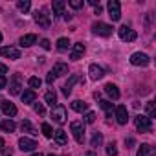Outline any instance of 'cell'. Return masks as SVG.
Returning <instances> with one entry per match:
<instances>
[{
    "mask_svg": "<svg viewBox=\"0 0 156 156\" xmlns=\"http://www.w3.org/2000/svg\"><path fill=\"white\" fill-rule=\"evenodd\" d=\"M70 130H72V134H73L77 143H83V140H85V123L83 121H79V119L72 121L70 123Z\"/></svg>",
    "mask_w": 156,
    "mask_h": 156,
    "instance_id": "1",
    "label": "cell"
},
{
    "mask_svg": "<svg viewBox=\"0 0 156 156\" xmlns=\"http://www.w3.org/2000/svg\"><path fill=\"white\" fill-rule=\"evenodd\" d=\"M51 119H53L55 123H59V125H62V123H66V119H68V114H66V108H64L62 105H55V107L51 108Z\"/></svg>",
    "mask_w": 156,
    "mask_h": 156,
    "instance_id": "2",
    "label": "cell"
},
{
    "mask_svg": "<svg viewBox=\"0 0 156 156\" xmlns=\"http://www.w3.org/2000/svg\"><path fill=\"white\" fill-rule=\"evenodd\" d=\"M92 31L96 35H101V37H110L112 35V26L105 24V22H94L92 24Z\"/></svg>",
    "mask_w": 156,
    "mask_h": 156,
    "instance_id": "3",
    "label": "cell"
},
{
    "mask_svg": "<svg viewBox=\"0 0 156 156\" xmlns=\"http://www.w3.org/2000/svg\"><path fill=\"white\" fill-rule=\"evenodd\" d=\"M134 123H136V129L140 132H151L152 130V123H151V119L147 116H136Z\"/></svg>",
    "mask_w": 156,
    "mask_h": 156,
    "instance_id": "4",
    "label": "cell"
},
{
    "mask_svg": "<svg viewBox=\"0 0 156 156\" xmlns=\"http://www.w3.org/2000/svg\"><path fill=\"white\" fill-rule=\"evenodd\" d=\"M108 17L112 19V22L121 19V4L118 2V0H110L108 2Z\"/></svg>",
    "mask_w": 156,
    "mask_h": 156,
    "instance_id": "5",
    "label": "cell"
},
{
    "mask_svg": "<svg viewBox=\"0 0 156 156\" xmlns=\"http://www.w3.org/2000/svg\"><path fill=\"white\" fill-rule=\"evenodd\" d=\"M20 88H22V75L20 73H15L9 81V94L11 96H19L20 94Z\"/></svg>",
    "mask_w": 156,
    "mask_h": 156,
    "instance_id": "6",
    "label": "cell"
},
{
    "mask_svg": "<svg viewBox=\"0 0 156 156\" xmlns=\"http://www.w3.org/2000/svg\"><path fill=\"white\" fill-rule=\"evenodd\" d=\"M130 62H132L134 66H149V62H151V57H149L147 53L136 51V53H132V55H130Z\"/></svg>",
    "mask_w": 156,
    "mask_h": 156,
    "instance_id": "7",
    "label": "cell"
},
{
    "mask_svg": "<svg viewBox=\"0 0 156 156\" xmlns=\"http://www.w3.org/2000/svg\"><path fill=\"white\" fill-rule=\"evenodd\" d=\"M0 55L8 57L11 61H17V59H20V50L15 46H4V48H0Z\"/></svg>",
    "mask_w": 156,
    "mask_h": 156,
    "instance_id": "8",
    "label": "cell"
},
{
    "mask_svg": "<svg viewBox=\"0 0 156 156\" xmlns=\"http://www.w3.org/2000/svg\"><path fill=\"white\" fill-rule=\"evenodd\" d=\"M33 19H35V22H37V24H39L42 30H48V28H50V24H51V19H50V15H46L44 11H35Z\"/></svg>",
    "mask_w": 156,
    "mask_h": 156,
    "instance_id": "9",
    "label": "cell"
},
{
    "mask_svg": "<svg viewBox=\"0 0 156 156\" xmlns=\"http://www.w3.org/2000/svg\"><path fill=\"white\" fill-rule=\"evenodd\" d=\"M118 35H119V39L121 41H127V42H132V41H136V31L134 30H130L129 26H121L119 30H118Z\"/></svg>",
    "mask_w": 156,
    "mask_h": 156,
    "instance_id": "10",
    "label": "cell"
},
{
    "mask_svg": "<svg viewBox=\"0 0 156 156\" xmlns=\"http://www.w3.org/2000/svg\"><path fill=\"white\" fill-rule=\"evenodd\" d=\"M114 116H116V121H118L119 125H127V121H129V110H127V107L119 105V107L114 110Z\"/></svg>",
    "mask_w": 156,
    "mask_h": 156,
    "instance_id": "11",
    "label": "cell"
},
{
    "mask_svg": "<svg viewBox=\"0 0 156 156\" xmlns=\"http://www.w3.org/2000/svg\"><path fill=\"white\" fill-rule=\"evenodd\" d=\"M35 147H37V141L31 140V138L22 136V138L19 140V149H20V151H26V152H28V151H33Z\"/></svg>",
    "mask_w": 156,
    "mask_h": 156,
    "instance_id": "12",
    "label": "cell"
},
{
    "mask_svg": "<svg viewBox=\"0 0 156 156\" xmlns=\"http://www.w3.org/2000/svg\"><path fill=\"white\" fill-rule=\"evenodd\" d=\"M85 53V44L83 42H75L73 48H72V53H70V59L72 61H79Z\"/></svg>",
    "mask_w": 156,
    "mask_h": 156,
    "instance_id": "13",
    "label": "cell"
},
{
    "mask_svg": "<svg viewBox=\"0 0 156 156\" xmlns=\"http://www.w3.org/2000/svg\"><path fill=\"white\" fill-rule=\"evenodd\" d=\"M88 73H90V79H94V81L101 79V77L105 75L103 68H101V66H98V64H90V68H88Z\"/></svg>",
    "mask_w": 156,
    "mask_h": 156,
    "instance_id": "14",
    "label": "cell"
},
{
    "mask_svg": "<svg viewBox=\"0 0 156 156\" xmlns=\"http://www.w3.org/2000/svg\"><path fill=\"white\" fill-rule=\"evenodd\" d=\"M2 112L8 116V118H13V116H17V107L11 103V101H2Z\"/></svg>",
    "mask_w": 156,
    "mask_h": 156,
    "instance_id": "15",
    "label": "cell"
},
{
    "mask_svg": "<svg viewBox=\"0 0 156 156\" xmlns=\"http://www.w3.org/2000/svg\"><path fill=\"white\" fill-rule=\"evenodd\" d=\"M53 140H55V143H57V145H61V147L68 143V136H66V132H64L62 129H59V130H55V132H53Z\"/></svg>",
    "mask_w": 156,
    "mask_h": 156,
    "instance_id": "16",
    "label": "cell"
},
{
    "mask_svg": "<svg viewBox=\"0 0 156 156\" xmlns=\"http://www.w3.org/2000/svg\"><path fill=\"white\" fill-rule=\"evenodd\" d=\"M35 99H37L35 90H24L22 92V103L24 105H31V103H35Z\"/></svg>",
    "mask_w": 156,
    "mask_h": 156,
    "instance_id": "17",
    "label": "cell"
},
{
    "mask_svg": "<svg viewBox=\"0 0 156 156\" xmlns=\"http://www.w3.org/2000/svg\"><path fill=\"white\" fill-rule=\"evenodd\" d=\"M37 42V35L35 33H28V35H24V37H20V46H33Z\"/></svg>",
    "mask_w": 156,
    "mask_h": 156,
    "instance_id": "18",
    "label": "cell"
},
{
    "mask_svg": "<svg viewBox=\"0 0 156 156\" xmlns=\"http://www.w3.org/2000/svg\"><path fill=\"white\" fill-rule=\"evenodd\" d=\"M51 73H53L55 77H59V75H66V73H68V64H64V62H57V64L53 66Z\"/></svg>",
    "mask_w": 156,
    "mask_h": 156,
    "instance_id": "19",
    "label": "cell"
},
{
    "mask_svg": "<svg viewBox=\"0 0 156 156\" xmlns=\"http://www.w3.org/2000/svg\"><path fill=\"white\" fill-rule=\"evenodd\" d=\"M105 92H107L108 98H112V99H119V90H118L116 85H112V83L105 85Z\"/></svg>",
    "mask_w": 156,
    "mask_h": 156,
    "instance_id": "20",
    "label": "cell"
},
{
    "mask_svg": "<svg viewBox=\"0 0 156 156\" xmlns=\"http://www.w3.org/2000/svg\"><path fill=\"white\" fill-rule=\"evenodd\" d=\"M136 156H154V147H151L149 143H143L138 149V154Z\"/></svg>",
    "mask_w": 156,
    "mask_h": 156,
    "instance_id": "21",
    "label": "cell"
},
{
    "mask_svg": "<svg viewBox=\"0 0 156 156\" xmlns=\"http://www.w3.org/2000/svg\"><path fill=\"white\" fill-rule=\"evenodd\" d=\"M72 110H75V112H87V108H88V105L85 103V101H81V99H75V101H72Z\"/></svg>",
    "mask_w": 156,
    "mask_h": 156,
    "instance_id": "22",
    "label": "cell"
},
{
    "mask_svg": "<svg viewBox=\"0 0 156 156\" xmlns=\"http://www.w3.org/2000/svg\"><path fill=\"white\" fill-rule=\"evenodd\" d=\"M64 2L62 0H55V2L51 4V8H53V13L57 15V17H61V15H64Z\"/></svg>",
    "mask_w": 156,
    "mask_h": 156,
    "instance_id": "23",
    "label": "cell"
},
{
    "mask_svg": "<svg viewBox=\"0 0 156 156\" xmlns=\"http://www.w3.org/2000/svg\"><path fill=\"white\" fill-rule=\"evenodd\" d=\"M15 127H17V125H15V121H13V119H4L2 123H0V129H2L4 132H13V130H15Z\"/></svg>",
    "mask_w": 156,
    "mask_h": 156,
    "instance_id": "24",
    "label": "cell"
},
{
    "mask_svg": "<svg viewBox=\"0 0 156 156\" xmlns=\"http://www.w3.org/2000/svg\"><path fill=\"white\" fill-rule=\"evenodd\" d=\"M99 105H101V108L105 110V114H107V118H112V114H114V107H112V103L110 101H99Z\"/></svg>",
    "mask_w": 156,
    "mask_h": 156,
    "instance_id": "25",
    "label": "cell"
},
{
    "mask_svg": "<svg viewBox=\"0 0 156 156\" xmlns=\"http://www.w3.org/2000/svg\"><path fill=\"white\" fill-rule=\"evenodd\" d=\"M44 101H46L48 105L55 107V105H57V94H55L53 90H48V92H46V96H44Z\"/></svg>",
    "mask_w": 156,
    "mask_h": 156,
    "instance_id": "26",
    "label": "cell"
},
{
    "mask_svg": "<svg viewBox=\"0 0 156 156\" xmlns=\"http://www.w3.org/2000/svg\"><path fill=\"white\" fill-rule=\"evenodd\" d=\"M145 112H147V118H149V119L156 118V105H154V101H149V103L145 105Z\"/></svg>",
    "mask_w": 156,
    "mask_h": 156,
    "instance_id": "27",
    "label": "cell"
},
{
    "mask_svg": "<svg viewBox=\"0 0 156 156\" xmlns=\"http://www.w3.org/2000/svg\"><path fill=\"white\" fill-rule=\"evenodd\" d=\"M20 129H22V132H28V134H31V136H35V134H37V130L33 129V125H31L28 119H24V121L20 123Z\"/></svg>",
    "mask_w": 156,
    "mask_h": 156,
    "instance_id": "28",
    "label": "cell"
},
{
    "mask_svg": "<svg viewBox=\"0 0 156 156\" xmlns=\"http://www.w3.org/2000/svg\"><path fill=\"white\" fill-rule=\"evenodd\" d=\"M101 143H103V134H101V132H96V134L92 136V140H90V145H92V147H99Z\"/></svg>",
    "mask_w": 156,
    "mask_h": 156,
    "instance_id": "29",
    "label": "cell"
},
{
    "mask_svg": "<svg viewBox=\"0 0 156 156\" xmlns=\"http://www.w3.org/2000/svg\"><path fill=\"white\" fill-rule=\"evenodd\" d=\"M17 8H19L22 13H26V11H30L31 4H30V0H19V2H17Z\"/></svg>",
    "mask_w": 156,
    "mask_h": 156,
    "instance_id": "30",
    "label": "cell"
},
{
    "mask_svg": "<svg viewBox=\"0 0 156 156\" xmlns=\"http://www.w3.org/2000/svg\"><path fill=\"white\" fill-rule=\"evenodd\" d=\"M107 154L108 156H118V145H116V141H110L107 145Z\"/></svg>",
    "mask_w": 156,
    "mask_h": 156,
    "instance_id": "31",
    "label": "cell"
},
{
    "mask_svg": "<svg viewBox=\"0 0 156 156\" xmlns=\"http://www.w3.org/2000/svg\"><path fill=\"white\" fill-rule=\"evenodd\" d=\"M41 130H42V134H44L46 138H53V130H51V127H50L48 123H42V125H41Z\"/></svg>",
    "mask_w": 156,
    "mask_h": 156,
    "instance_id": "32",
    "label": "cell"
},
{
    "mask_svg": "<svg viewBox=\"0 0 156 156\" xmlns=\"http://www.w3.org/2000/svg\"><path fill=\"white\" fill-rule=\"evenodd\" d=\"M68 46H70V41H68L66 37H61V39L57 41V48H59V50H66Z\"/></svg>",
    "mask_w": 156,
    "mask_h": 156,
    "instance_id": "33",
    "label": "cell"
},
{
    "mask_svg": "<svg viewBox=\"0 0 156 156\" xmlns=\"http://www.w3.org/2000/svg\"><path fill=\"white\" fill-rule=\"evenodd\" d=\"M28 85H30L31 88H39V87L42 85V81L39 79V77H30V79H28Z\"/></svg>",
    "mask_w": 156,
    "mask_h": 156,
    "instance_id": "34",
    "label": "cell"
},
{
    "mask_svg": "<svg viewBox=\"0 0 156 156\" xmlns=\"http://www.w3.org/2000/svg\"><path fill=\"white\" fill-rule=\"evenodd\" d=\"M70 8H73V9L83 8V0H70Z\"/></svg>",
    "mask_w": 156,
    "mask_h": 156,
    "instance_id": "35",
    "label": "cell"
},
{
    "mask_svg": "<svg viewBox=\"0 0 156 156\" xmlns=\"http://www.w3.org/2000/svg\"><path fill=\"white\" fill-rule=\"evenodd\" d=\"M96 121V114L94 112H87L85 114V123H94Z\"/></svg>",
    "mask_w": 156,
    "mask_h": 156,
    "instance_id": "36",
    "label": "cell"
},
{
    "mask_svg": "<svg viewBox=\"0 0 156 156\" xmlns=\"http://www.w3.org/2000/svg\"><path fill=\"white\" fill-rule=\"evenodd\" d=\"M33 108H35V112H37V114H41V116H42V114L46 112V110H44V105H42V103H35V105H33Z\"/></svg>",
    "mask_w": 156,
    "mask_h": 156,
    "instance_id": "37",
    "label": "cell"
},
{
    "mask_svg": "<svg viewBox=\"0 0 156 156\" xmlns=\"http://www.w3.org/2000/svg\"><path fill=\"white\" fill-rule=\"evenodd\" d=\"M6 85H8V79H6V77H4L2 73H0V90L6 88Z\"/></svg>",
    "mask_w": 156,
    "mask_h": 156,
    "instance_id": "38",
    "label": "cell"
},
{
    "mask_svg": "<svg viewBox=\"0 0 156 156\" xmlns=\"http://www.w3.org/2000/svg\"><path fill=\"white\" fill-rule=\"evenodd\" d=\"M41 46H42L44 50H50V48H51V44H50L48 39H42V41H41Z\"/></svg>",
    "mask_w": 156,
    "mask_h": 156,
    "instance_id": "39",
    "label": "cell"
},
{
    "mask_svg": "<svg viewBox=\"0 0 156 156\" xmlns=\"http://www.w3.org/2000/svg\"><path fill=\"white\" fill-rule=\"evenodd\" d=\"M2 156H13V151L9 147H2Z\"/></svg>",
    "mask_w": 156,
    "mask_h": 156,
    "instance_id": "40",
    "label": "cell"
},
{
    "mask_svg": "<svg viewBox=\"0 0 156 156\" xmlns=\"http://www.w3.org/2000/svg\"><path fill=\"white\" fill-rule=\"evenodd\" d=\"M53 79H55V75L50 72V73H48V77H46V83H53Z\"/></svg>",
    "mask_w": 156,
    "mask_h": 156,
    "instance_id": "41",
    "label": "cell"
},
{
    "mask_svg": "<svg viewBox=\"0 0 156 156\" xmlns=\"http://www.w3.org/2000/svg\"><path fill=\"white\" fill-rule=\"evenodd\" d=\"M6 72H8V66L0 62V73H6Z\"/></svg>",
    "mask_w": 156,
    "mask_h": 156,
    "instance_id": "42",
    "label": "cell"
},
{
    "mask_svg": "<svg viewBox=\"0 0 156 156\" xmlns=\"http://www.w3.org/2000/svg\"><path fill=\"white\" fill-rule=\"evenodd\" d=\"M125 143H127V145H129V147H127V149H130V145H134V140H132V138H129V140H127V141H125Z\"/></svg>",
    "mask_w": 156,
    "mask_h": 156,
    "instance_id": "43",
    "label": "cell"
},
{
    "mask_svg": "<svg viewBox=\"0 0 156 156\" xmlns=\"http://www.w3.org/2000/svg\"><path fill=\"white\" fill-rule=\"evenodd\" d=\"M85 156H98V154H96V152H94V151H88V152H87V154H85Z\"/></svg>",
    "mask_w": 156,
    "mask_h": 156,
    "instance_id": "44",
    "label": "cell"
},
{
    "mask_svg": "<svg viewBox=\"0 0 156 156\" xmlns=\"http://www.w3.org/2000/svg\"><path fill=\"white\" fill-rule=\"evenodd\" d=\"M2 147H4V140H2V138H0V149H2Z\"/></svg>",
    "mask_w": 156,
    "mask_h": 156,
    "instance_id": "45",
    "label": "cell"
},
{
    "mask_svg": "<svg viewBox=\"0 0 156 156\" xmlns=\"http://www.w3.org/2000/svg\"><path fill=\"white\" fill-rule=\"evenodd\" d=\"M31 156H42V154H41V152H35V154H31Z\"/></svg>",
    "mask_w": 156,
    "mask_h": 156,
    "instance_id": "46",
    "label": "cell"
},
{
    "mask_svg": "<svg viewBox=\"0 0 156 156\" xmlns=\"http://www.w3.org/2000/svg\"><path fill=\"white\" fill-rule=\"evenodd\" d=\"M0 42H2V33H0Z\"/></svg>",
    "mask_w": 156,
    "mask_h": 156,
    "instance_id": "47",
    "label": "cell"
},
{
    "mask_svg": "<svg viewBox=\"0 0 156 156\" xmlns=\"http://www.w3.org/2000/svg\"><path fill=\"white\" fill-rule=\"evenodd\" d=\"M48 156H55V154H53V152H51V154H48Z\"/></svg>",
    "mask_w": 156,
    "mask_h": 156,
    "instance_id": "48",
    "label": "cell"
}]
</instances>
